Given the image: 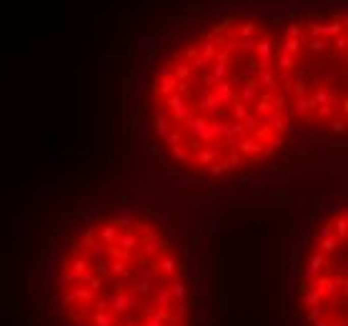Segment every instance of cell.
<instances>
[{"label":"cell","instance_id":"1","mask_svg":"<svg viewBox=\"0 0 348 326\" xmlns=\"http://www.w3.org/2000/svg\"><path fill=\"white\" fill-rule=\"evenodd\" d=\"M145 113L185 173L221 178L271 161L296 131L276 23L228 15L183 38L155 65Z\"/></svg>","mask_w":348,"mask_h":326},{"label":"cell","instance_id":"2","mask_svg":"<svg viewBox=\"0 0 348 326\" xmlns=\"http://www.w3.org/2000/svg\"><path fill=\"white\" fill-rule=\"evenodd\" d=\"M60 326H191V284L171 234L133 208L90 216L53 266Z\"/></svg>","mask_w":348,"mask_h":326},{"label":"cell","instance_id":"3","mask_svg":"<svg viewBox=\"0 0 348 326\" xmlns=\"http://www.w3.org/2000/svg\"><path fill=\"white\" fill-rule=\"evenodd\" d=\"M278 58L296 128L346 131V15L298 18L278 28Z\"/></svg>","mask_w":348,"mask_h":326},{"label":"cell","instance_id":"4","mask_svg":"<svg viewBox=\"0 0 348 326\" xmlns=\"http://www.w3.org/2000/svg\"><path fill=\"white\" fill-rule=\"evenodd\" d=\"M298 301L306 326H346V208L318 221L303 256Z\"/></svg>","mask_w":348,"mask_h":326}]
</instances>
